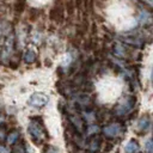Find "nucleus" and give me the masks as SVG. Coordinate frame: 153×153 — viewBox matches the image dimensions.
I'll list each match as a JSON object with an SVG mask.
<instances>
[{
    "instance_id": "1",
    "label": "nucleus",
    "mask_w": 153,
    "mask_h": 153,
    "mask_svg": "<svg viewBox=\"0 0 153 153\" xmlns=\"http://www.w3.org/2000/svg\"><path fill=\"white\" fill-rule=\"evenodd\" d=\"M49 18L50 20H55L57 23H61L65 18V7L62 0H56L55 5L49 11Z\"/></svg>"
},
{
    "instance_id": "2",
    "label": "nucleus",
    "mask_w": 153,
    "mask_h": 153,
    "mask_svg": "<svg viewBox=\"0 0 153 153\" xmlns=\"http://www.w3.org/2000/svg\"><path fill=\"white\" fill-rule=\"evenodd\" d=\"M29 133L31 134L32 140L37 142V145H38V142H41V141L44 139V136H45L44 129H43V127H42L39 123H33V122L30 123V126H29Z\"/></svg>"
},
{
    "instance_id": "3",
    "label": "nucleus",
    "mask_w": 153,
    "mask_h": 153,
    "mask_svg": "<svg viewBox=\"0 0 153 153\" xmlns=\"http://www.w3.org/2000/svg\"><path fill=\"white\" fill-rule=\"evenodd\" d=\"M47 102H48V97L43 93H35L30 99V104L33 106H42Z\"/></svg>"
},
{
    "instance_id": "4",
    "label": "nucleus",
    "mask_w": 153,
    "mask_h": 153,
    "mask_svg": "<svg viewBox=\"0 0 153 153\" xmlns=\"http://www.w3.org/2000/svg\"><path fill=\"white\" fill-rule=\"evenodd\" d=\"M121 133V128L118 124H109L104 128V134L109 137H115Z\"/></svg>"
},
{
    "instance_id": "5",
    "label": "nucleus",
    "mask_w": 153,
    "mask_h": 153,
    "mask_svg": "<svg viewBox=\"0 0 153 153\" xmlns=\"http://www.w3.org/2000/svg\"><path fill=\"white\" fill-rule=\"evenodd\" d=\"M126 152L127 153H137L139 152V145L136 141L131 140L129 141V143L126 146Z\"/></svg>"
},
{
    "instance_id": "6",
    "label": "nucleus",
    "mask_w": 153,
    "mask_h": 153,
    "mask_svg": "<svg viewBox=\"0 0 153 153\" xmlns=\"http://www.w3.org/2000/svg\"><path fill=\"white\" fill-rule=\"evenodd\" d=\"M68 13V16H73L74 13V8H75V5H74V0H65V6H63Z\"/></svg>"
},
{
    "instance_id": "7",
    "label": "nucleus",
    "mask_w": 153,
    "mask_h": 153,
    "mask_svg": "<svg viewBox=\"0 0 153 153\" xmlns=\"http://www.w3.org/2000/svg\"><path fill=\"white\" fill-rule=\"evenodd\" d=\"M41 14V11L38 8H30L29 10V14H27V18L31 20V22H36L38 19Z\"/></svg>"
},
{
    "instance_id": "8",
    "label": "nucleus",
    "mask_w": 153,
    "mask_h": 153,
    "mask_svg": "<svg viewBox=\"0 0 153 153\" xmlns=\"http://www.w3.org/2000/svg\"><path fill=\"white\" fill-rule=\"evenodd\" d=\"M26 7V1L25 0H17L14 4V11L17 13H23Z\"/></svg>"
},
{
    "instance_id": "9",
    "label": "nucleus",
    "mask_w": 153,
    "mask_h": 153,
    "mask_svg": "<svg viewBox=\"0 0 153 153\" xmlns=\"http://www.w3.org/2000/svg\"><path fill=\"white\" fill-rule=\"evenodd\" d=\"M18 131H12L10 135H8V137H7V142L10 143V145H12V143H14L16 142V140L18 139Z\"/></svg>"
},
{
    "instance_id": "10",
    "label": "nucleus",
    "mask_w": 153,
    "mask_h": 153,
    "mask_svg": "<svg viewBox=\"0 0 153 153\" xmlns=\"http://www.w3.org/2000/svg\"><path fill=\"white\" fill-rule=\"evenodd\" d=\"M35 53L32 51V50H30V51H27L26 53V55H25V60H26V62H32V61H35Z\"/></svg>"
},
{
    "instance_id": "11",
    "label": "nucleus",
    "mask_w": 153,
    "mask_h": 153,
    "mask_svg": "<svg viewBox=\"0 0 153 153\" xmlns=\"http://www.w3.org/2000/svg\"><path fill=\"white\" fill-rule=\"evenodd\" d=\"M88 147H90V149H91V151H93V152H94V151L99 147V140H98V139L96 140V137H94V139H93V141L91 142V145H90Z\"/></svg>"
},
{
    "instance_id": "12",
    "label": "nucleus",
    "mask_w": 153,
    "mask_h": 153,
    "mask_svg": "<svg viewBox=\"0 0 153 153\" xmlns=\"http://www.w3.org/2000/svg\"><path fill=\"white\" fill-rule=\"evenodd\" d=\"M146 148H147V152H148V153H152V141H151V140H148V141H147Z\"/></svg>"
},
{
    "instance_id": "13",
    "label": "nucleus",
    "mask_w": 153,
    "mask_h": 153,
    "mask_svg": "<svg viewBox=\"0 0 153 153\" xmlns=\"http://www.w3.org/2000/svg\"><path fill=\"white\" fill-rule=\"evenodd\" d=\"M45 153H59L57 152V149L56 148H54V147H49L48 149H47V152Z\"/></svg>"
},
{
    "instance_id": "14",
    "label": "nucleus",
    "mask_w": 153,
    "mask_h": 153,
    "mask_svg": "<svg viewBox=\"0 0 153 153\" xmlns=\"http://www.w3.org/2000/svg\"><path fill=\"white\" fill-rule=\"evenodd\" d=\"M81 4H82V0H74V5L80 10L81 8Z\"/></svg>"
},
{
    "instance_id": "15",
    "label": "nucleus",
    "mask_w": 153,
    "mask_h": 153,
    "mask_svg": "<svg viewBox=\"0 0 153 153\" xmlns=\"http://www.w3.org/2000/svg\"><path fill=\"white\" fill-rule=\"evenodd\" d=\"M0 153H10V152H8V149L5 146H1L0 145Z\"/></svg>"
}]
</instances>
